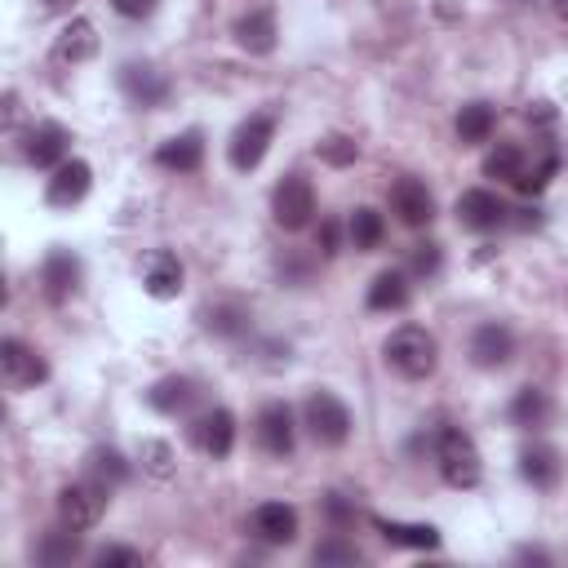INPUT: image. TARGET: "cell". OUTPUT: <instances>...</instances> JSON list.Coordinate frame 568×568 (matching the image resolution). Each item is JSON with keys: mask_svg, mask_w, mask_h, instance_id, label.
I'll use <instances>...</instances> for the list:
<instances>
[{"mask_svg": "<svg viewBox=\"0 0 568 568\" xmlns=\"http://www.w3.org/2000/svg\"><path fill=\"white\" fill-rule=\"evenodd\" d=\"M382 355H386V368L399 373L404 382H422L435 373L439 364V342L422 328V324H399L386 342H382Z\"/></svg>", "mask_w": 568, "mask_h": 568, "instance_id": "1", "label": "cell"}, {"mask_svg": "<svg viewBox=\"0 0 568 568\" xmlns=\"http://www.w3.org/2000/svg\"><path fill=\"white\" fill-rule=\"evenodd\" d=\"M435 462H439V475L448 488H475L484 479V457L462 426L435 430Z\"/></svg>", "mask_w": 568, "mask_h": 568, "instance_id": "2", "label": "cell"}, {"mask_svg": "<svg viewBox=\"0 0 568 568\" xmlns=\"http://www.w3.org/2000/svg\"><path fill=\"white\" fill-rule=\"evenodd\" d=\"M302 422H306L311 439L324 444V448H342V444L351 439V430H355L351 408H346L333 390H311L306 404H302Z\"/></svg>", "mask_w": 568, "mask_h": 568, "instance_id": "3", "label": "cell"}, {"mask_svg": "<svg viewBox=\"0 0 568 568\" xmlns=\"http://www.w3.org/2000/svg\"><path fill=\"white\" fill-rule=\"evenodd\" d=\"M271 142H275V115H271V111H253V115H244V120L235 124L231 142H226V160H231V169L253 173V169L266 160Z\"/></svg>", "mask_w": 568, "mask_h": 568, "instance_id": "4", "label": "cell"}, {"mask_svg": "<svg viewBox=\"0 0 568 568\" xmlns=\"http://www.w3.org/2000/svg\"><path fill=\"white\" fill-rule=\"evenodd\" d=\"M106 497H111V488H102L98 479H75V484H67L62 493H58V524H67V528H75V532H89L98 519H102V510H106Z\"/></svg>", "mask_w": 568, "mask_h": 568, "instance_id": "5", "label": "cell"}, {"mask_svg": "<svg viewBox=\"0 0 568 568\" xmlns=\"http://www.w3.org/2000/svg\"><path fill=\"white\" fill-rule=\"evenodd\" d=\"M271 213L284 231H302L315 217V186L306 173H284L271 191Z\"/></svg>", "mask_w": 568, "mask_h": 568, "instance_id": "6", "label": "cell"}, {"mask_svg": "<svg viewBox=\"0 0 568 568\" xmlns=\"http://www.w3.org/2000/svg\"><path fill=\"white\" fill-rule=\"evenodd\" d=\"M0 373H4V382H9L13 390H31V386H40V382L49 377V364H44V355H40L36 346H27L22 337H4V342H0Z\"/></svg>", "mask_w": 568, "mask_h": 568, "instance_id": "7", "label": "cell"}, {"mask_svg": "<svg viewBox=\"0 0 568 568\" xmlns=\"http://www.w3.org/2000/svg\"><path fill=\"white\" fill-rule=\"evenodd\" d=\"M120 89L142 111H155V106L169 102V75L160 67H151V62H138V58L120 67Z\"/></svg>", "mask_w": 568, "mask_h": 568, "instance_id": "8", "label": "cell"}, {"mask_svg": "<svg viewBox=\"0 0 568 568\" xmlns=\"http://www.w3.org/2000/svg\"><path fill=\"white\" fill-rule=\"evenodd\" d=\"M186 435H191V444H195L204 457L222 462V457H231V448H235V413H231V408H209V413H200V417L186 426Z\"/></svg>", "mask_w": 568, "mask_h": 568, "instance_id": "9", "label": "cell"}, {"mask_svg": "<svg viewBox=\"0 0 568 568\" xmlns=\"http://www.w3.org/2000/svg\"><path fill=\"white\" fill-rule=\"evenodd\" d=\"M457 222L466 226V231H497V226H506V200L497 195V191H488V186H470V191H462L457 195Z\"/></svg>", "mask_w": 568, "mask_h": 568, "instance_id": "10", "label": "cell"}, {"mask_svg": "<svg viewBox=\"0 0 568 568\" xmlns=\"http://www.w3.org/2000/svg\"><path fill=\"white\" fill-rule=\"evenodd\" d=\"M67 151H71V133L58 120H44V124L27 129V138H22V160L31 169H58L62 160H71Z\"/></svg>", "mask_w": 568, "mask_h": 568, "instance_id": "11", "label": "cell"}, {"mask_svg": "<svg viewBox=\"0 0 568 568\" xmlns=\"http://www.w3.org/2000/svg\"><path fill=\"white\" fill-rule=\"evenodd\" d=\"M257 444L271 457H293L297 448V426H293V408L284 399H271L257 408Z\"/></svg>", "mask_w": 568, "mask_h": 568, "instance_id": "12", "label": "cell"}, {"mask_svg": "<svg viewBox=\"0 0 568 568\" xmlns=\"http://www.w3.org/2000/svg\"><path fill=\"white\" fill-rule=\"evenodd\" d=\"M89 186H93V169H89V160H62L58 169H53V178L44 182V204L49 209H71V204H80L84 195H89Z\"/></svg>", "mask_w": 568, "mask_h": 568, "instance_id": "13", "label": "cell"}, {"mask_svg": "<svg viewBox=\"0 0 568 568\" xmlns=\"http://www.w3.org/2000/svg\"><path fill=\"white\" fill-rule=\"evenodd\" d=\"M297 524L302 519H297V510L288 501H262L248 515V532L257 541H266V546H293L297 541Z\"/></svg>", "mask_w": 568, "mask_h": 568, "instance_id": "14", "label": "cell"}, {"mask_svg": "<svg viewBox=\"0 0 568 568\" xmlns=\"http://www.w3.org/2000/svg\"><path fill=\"white\" fill-rule=\"evenodd\" d=\"M390 213L404 222V226H430L435 222V195H430V186L422 182V178H399L395 186H390Z\"/></svg>", "mask_w": 568, "mask_h": 568, "instance_id": "15", "label": "cell"}, {"mask_svg": "<svg viewBox=\"0 0 568 568\" xmlns=\"http://www.w3.org/2000/svg\"><path fill=\"white\" fill-rule=\"evenodd\" d=\"M40 293L53 306H62V302H71L80 293V257L71 248H53L44 257V266H40Z\"/></svg>", "mask_w": 568, "mask_h": 568, "instance_id": "16", "label": "cell"}, {"mask_svg": "<svg viewBox=\"0 0 568 568\" xmlns=\"http://www.w3.org/2000/svg\"><path fill=\"white\" fill-rule=\"evenodd\" d=\"M470 364L475 368H506L510 364V355H515V333L506 328V324H497V320H488V324H479L475 333H470Z\"/></svg>", "mask_w": 568, "mask_h": 568, "instance_id": "17", "label": "cell"}, {"mask_svg": "<svg viewBox=\"0 0 568 568\" xmlns=\"http://www.w3.org/2000/svg\"><path fill=\"white\" fill-rule=\"evenodd\" d=\"M182 280H186V271H182L178 253H169V248H151V253H146V262H142V288H146L155 302L178 297V293H182Z\"/></svg>", "mask_w": 568, "mask_h": 568, "instance_id": "18", "label": "cell"}, {"mask_svg": "<svg viewBox=\"0 0 568 568\" xmlns=\"http://www.w3.org/2000/svg\"><path fill=\"white\" fill-rule=\"evenodd\" d=\"M235 44H240L244 53H253V58L275 53V44H280L275 13H271V9H248V13H240V18H235Z\"/></svg>", "mask_w": 568, "mask_h": 568, "instance_id": "19", "label": "cell"}, {"mask_svg": "<svg viewBox=\"0 0 568 568\" xmlns=\"http://www.w3.org/2000/svg\"><path fill=\"white\" fill-rule=\"evenodd\" d=\"M53 62L58 67H80V62H89L93 53H98V27L89 22V18H71L62 31H58V40H53Z\"/></svg>", "mask_w": 568, "mask_h": 568, "instance_id": "20", "label": "cell"}, {"mask_svg": "<svg viewBox=\"0 0 568 568\" xmlns=\"http://www.w3.org/2000/svg\"><path fill=\"white\" fill-rule=\"evenodd\" d=\"M155 164L169 173H195L204 164V133L200 129H182L173 138H164L155 146Z\"/></svg>", "mask_w": 568, "mask_h": 568, "instance_id": "21", "label": "cell"}, {"mask_svg": "<svg viewBox=\"0 0 568 568\" xmlns=\"http://www.w3.org/2000/svg\"><path fill=\"white\" fill-rule=\"evenodd\" d=\"M493 129H497V106H493V102H484V98L462 102V106H457V115H453V133H457V142H462V146H479V142H488V138H493Z\"/></svg>", "mask_w": 568, "mask_h": 568, "instance_id": "22", "label": "cell"}, {"mask_svg": "<svg viewBox=\"0 0 568 568\" xmlns=\"http://www.w3.org/2000/svg\"><path fill=\"white\" fill-rule=\"evenodd\" d=\"M195 382L191 377H182V373H169V377H160V382H151V390H146V404L155 408V413H164V417H178V413H186L191 404H195Z\"/></svg>", "mask_w": 568, "mask_h": 568, "instance_id": "23", "label": "cell"}, {"mask_svg": "<svg viewBox=\"0 0 568 568\" xmlns=\"http://www.w3.org/2000/svg\"><path fill=\"white\" fill-rule=\"evenodd\" d=\"M519 475H524L532 488H555L559 475H564V462H559V453H555L550 444H528V448L519 453Z\"/></svg>", "mask_w": 568, "mask_h": 568, "instance_id": "24", "label": "cell"}, {"mask_svg": "<svg viewBox=\"0 0 568 568\" xmlns=\"http://www.w3.org/2000/svg\"><path fill=\"white\" fill-rule=\"evenodd\" d=\"M368 311H404L408 306V271H377L368 284Z\"/></svg>", "mask_w": 568, "mask_h": 568, "instance_id": "25", "label": "cell"}, {"mask_svg": "<svg viewBox=\"0 0 568 568\" xmlns=\"http://www.w3.org/2000/svg\"><path fill=\"white\" fill-rule=\"evenodd\" d=\"M373 524L390 546H404V550H435L439 546V528H430V524H404V519H373Z\"/></svg>", "mask_w": 568, "mask_h": 568, "instance_id": "26", "label": "cell"}, {"mask_svg": "<svg viewBox=\"0 0 568 568\" xmlns=\"http://www.w3.org/2000/svg\"><path fill=\"white\" fill-rule=\"evenodd\" d=\"M346 240H351V248H359V253L382 248V240H386V217H382L377 209L359 204V209L351 213V222H346Z\"/></svg>", "mask_w": 568, "mask_h": 568, "instance_id": "27", "label": "cell"}, {"mask_svg": "<svg viewBox=\"0 0 568 568\" xmlns=\"http://www.w3.org/2000/svg\"><path fill=\"white\" fill-rule=\"evenodd\" d=\"M84 475H89V479H98L102 488H120V484L129 479V462H124V453H120V448L98 444V448L84 457Z\"/></svg>", "mask_w": 568, "mask_h": 568, "instance_id": "28", "label": "cell"}, {"mask_svg": "<svg viewBox=\"0 0 568 568\" xmlns=\"http://www.w3.org/2000/svg\"><path fill=\"white\" fill-rule=\"evenodd\" d=\"M510 422L515 426H524V430H532V426H546L550 422V395L546 390H537V386H524V390H515V399H510Z\"/></svg>", "mask_w": 568, "mask_h": 568, "instance_id": "29", "label": "cell"}, {"mask_svg": "<svg viewBox=\"0 0 568 568\" xmlns=\"http://www.w3.org/2000/svg\"><path fill=\"white\" fill-rule=\"evenodd\" d=\"M80 550H84V546H80V532L62 524L58 532H44V537L36 541V564H44V568H58V564H71Z\"/></svg>", "mask_w": 568, "mask_h": 568, "instance_id": "30", "label": "cell"}, {"mask_svg": "<svg viewBox=\"0 0 568 568\" xmlns=\"http://www.w3.org/2000/svg\"><path fill=\"white\" fill-rule=\"evenodd\" d=\"M200 320H204V328L213 337H240V333H248V306H240V302H217Z\"/></svg>", "mask_w": 568, "mask_h": 568, "instance_id": "31", "label": "cell"}, {"mask_svg": "<svg viewBox=\"0 0 568 568\" xmlns=\"http://www.w3.org/2000/svg\"><path fill=\"white\" fill-rule=\"evenodd\" d=\"M524 151L515 146V142H497L488 155H484V178H497V182H510L515 186V178L524 173Z\"/></svg>", "mask_w": 568, "mask_h": 568, "instance_id": "32", "label": "cell"}, {"mask_svg": "<svg viewBox=\"0 0 568 568\" xmlns=\"http://www.w3.org/2000/svg\"><path fill=\"white\" fill-rule=\"evenodd\" d=\"M320 160L324 164H333V169H346V164H355V155H359V142L355 138H346V133H328L320 146Z\"/></svg>", "mask_w": 568, "mask_h": 568, "instance_id": "33", "label": "cell"}, {"mask_svg": "<svg viewBox=\"0 0 568 568\" xmlns=\"http://www.w3.org/2000/svg\"><path fill=\"white\" fill-rule=\"evenodd\" d=\"M555 169H559V160H555V155H541L537 164H524V173L515 178V191H519V195H541Z\"/></svg>", "mask_w": 568, "mask_h": 568, "instance_id": "34", "label": "cell"}, {"mask_svg": "<svg viewBox=\"0 0 568 568\" xmlns=\"http://www.w3.org/2000/svg\"><path fill=\"white\" fill-rule=\"evenodd\" d=\"M311 559L324 568V564H359L364 555H359V546L346 541V537H324V541L311 550Z\"/></svg>", "mask_w": 568, "mask_h": 568, "instance_id": "35", "label": "cell"}, {"mask_svg": "<svg viewBox=\"0 0 568 568\" xmlns=\"http://www.w3.org/2000/svg\"><path fill=\"white\" fill-rule=\"evenodd\" d=\"M142 470L155 479H169L173 475V448L164 439H142Z\"/></svg>", "mask_w": 568, "mask_h": 568, "instance_id": "36", "label": "cell"}, {"mask_svg": "<svg viewBox=\"0 0 568 568\" xmlns=\"http://www.w3.org/2000/svg\"><path fill=\"white\" fill-rule=\"evenodd\" d=\"M439 262H444V253H439V244H435V240H426V244H413V253H408V275H417V280H430V275L439 271Z\"/></svg>", "mask_w": 568, "mask_h": 568, "instance_id": "37", "label": "cell"}, {"mask_svg": "<svg viewBox=\"0 0 568 568\" xmlns=\"http://www.w3.org/2000/svg\"><path fill=\"white\" fill-rule=\"evenodd\" d=\"M93 564H98V568H142V555H138L133 546H102V550L93 555Z\"/></svg>", "mask_w": 568, "mask_h": 568, "instance_id": "38", "label": "cell"}, {"mask_svg": "<svg viewBox=\"0 0 568 568\" xmlns=\"http://www.w3.org/2000/svg\"><path fill=\"white\" fill-rule=\"evenodd\" d=\"M111 9H115L120 18H133V22H142V18H151V13L160 9V0H111Z\"/></svg>", "mask_w": 568, "mask_h": 568, "instance_id": "39", "label": "cell"}, {"mask_svg": "<svg viewBox=\"0 0 568 568\" xmlns=\"http://www.w3.org/2000/svg\"><path fill=\"white\" fill-rule=\"evenodd\" d=\"M315 248H320L324 257H333V253H337V222H333V217H324V222H320V231H315Z\"/></svg>", "mask_w": 568, "mask_h": 568, "instance_id": "40", "label": "cell"}, {"mask_svg": "<svg viewBox=\"0 0 568 568\" xmlns=\"http://www.w3.org/2000/svg\"><path fill=\"white\" fill-rule=\"evenodd\" d=\"M328 515H333V524H355V506H346L337 493L328 497Z\"/></svg>", "mask_w": 568, "mask_h": 568, "instance_id": "41", "label": "cell"}, {"mask_svg": "<svg viewBox=\"0 0 568 568\" xmlns=\"http://www.w3.org/2000/svg\"><path fill=\"white\" fill-rule=\"evenodd\" d=\"M71 4H75V0H36V9H40L44 18H58V13H71Z\"/></svg>", "mask_w": 568, "mask_h": 568, "instance_id": "42", "label": "cell"}, {"mask_svg": "<svg viewBox=\"0 0 568 568\" xmlns=\"http://www.w3.org/2000/svg\"><path fill=\"white\" fill-rule=\"evenodd\" d=\"M550 9H555V13L564 18V22H568V0H550Z\"/></svg>", "mask_w": 568, "mask_h": 568, "instance_id": "43", "label": "cell"}]
</instances>
